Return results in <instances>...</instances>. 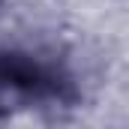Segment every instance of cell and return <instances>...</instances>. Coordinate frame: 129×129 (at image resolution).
<instances>
[{
	"label": "cell",
	"mask_w": 129,
	"mask_h": 129,
	"mask_svg": "<svg viewBox=\"0 0 129 129\" xmlns=\"http://www.w3.org/2000/svg\"><path fill=\"white\" fill-rule=\"evenodd\" d=\"M75 102L78 87L63 66L30 51L0 48V117L39 108H69Z\"/></svg>",
	"instance_id": "1"
}]
</instances>
